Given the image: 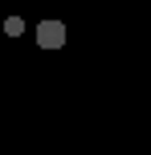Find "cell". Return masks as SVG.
I'll return each instance as SVG.
<instances>
[{"label":"cell","mask_w":151,"mask_h":155,"mask_svg":"<svg viewBox=\"0 0 151 155\" xmlns=\"http://www.w3.org/2000/svg\"><path fill=\"white\" fill-rule=\"evenodd\" d=\"M37 45L45 53H57L65 45V21H41L37 25Z\"/></svg>","instance_id":"6da1fadb"},{"label":"cell","mask_w":151,"mask_h":155,"mask_svg":"<svg viewBox=\"0 0 151 155\" xmlns=\"http://www.w3.org/2000/svg\"><path fill=\"white\" fill-rule=\"evenodd\" d=\"M4 33H8V37H21V33H25V21H21V16H4Z\"/></svg>","instance_id":"7a4b0ae2"}]
</instances>
